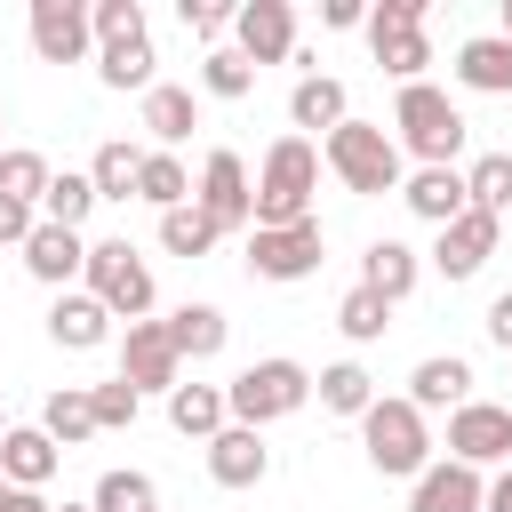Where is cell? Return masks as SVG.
<instances>
[{
  "label": "cell",
  "instance_id": "obj_29",
  "mask_svg": "<svg viewBox=\"0 0 512 512\" xmlns=\"http://www.w3.org/2000/svg\"><path fill=\"white\" fill-rule=\"evenodd\" d=\"M136 200H152L160 216L184 208V200H192V168H184L176 152H144V168H136Z\"/></svg>",
  "mask_w": 512,
  "mask_h": 512
},
{
  "label": "cell",
  "instance_id": "obj_47",
  "mask_svg": "<svg viewBox=\"0 0 512 512\" xmlns=\"http://www.w3.org/2000/svg\"><path fill=\"white\" fill-rule=\"evenodd\" d=\"M8 512H56V504H48L40 488H8Z\"/></svg>",
  "mask_w": 512,
  "mask_h": 512
},
{
  "label": "cell",
  "instance_id": "obj_8",
  "mask_svg": "<svg viewBox=\"0 0 512 512\" xmlns=\"http://www.w3.org/2000/svg\"><path fill=\"white\" fill-rule=\"evenodd\" d=\"M120 384H128L136 400L184 384V360H176V344H168V320H128V336H120Z\"/></svg>",
  "mask_w": 512,
  "mask_h": 512
},
{
  "label": "cell",
  "instance_id": "obj_39",
  "mask_svg": "<svg viewBox=\"0 0 512 512\" xmlns=\"http://www.w3.org/2000/svg\"><path fill=\"white\" fill-rule=\"evenodd\" d=\"M384 312H392L384 296H368V288H352V296L336 304V328H344L352 344H376V336H384Z\"/></svg>",
  "mask_w": 512,
  "mask_h": 512
},
{
  "label": "cell",
  "instance_id": "obj_44",
  "mask_svg": "<svg viewBox=\"0 0 512 512\" xmlns=\"http://www.w3.org/2000/svg\"><path fill=\"white\" fill-rule=\"evenodd\" d=\"M320 24H328V32H352V24H368V8H360V0H328Z\"/></svg>",
  "mask_w": 512,
  "mask_h": 512
},
{
  "label": "cell",
  "instance_id": "obj_45",
  "mask_svg": "<svg viewBox=\"0 0 512 512\" xmlns=\"http://www.w3.org/2000/svg\"><path fill=\"white\" fill-rule=\"evenodd\" d=\"M488 336H496V344H504V352H512V288H504V296H496V304H488Z\"/></svg>",
  "mask_w": 512,
  "mask_h": 512
},
{
  "label": "cell",
  "instance_id": "obj_51",
  "mask_svg": "<svg viewBox=\"0 0 512 512\" xmlns=\"http://www.w3.org/2000/svg\"><path fill=\"white\" fill-rule=\"evenodd\" d=\"M0 432H8V416H0Z\"/></svg>",
  "mask_w": 512,
  "mask_h": 512
},
{
  "label": "cell",
  "instance_id": "obj_41",
  "mask_svg": "<svg viewBox=\"0 0 512 512\" xmlns=\"http://www.w3.org/2000/svg\"><path fill=\"white\" fill-rule=\"evenodd\" d=\"M184 32H192V40H208V48H224L232 8H224V0H184Z\"/></svg>",
  "mask_w": 512,
  "mask_h": 512
},
{
  "label": "cell",
  "instance_id": "obj_7",
  "mask_svg": "<svg viewBox=\"0 0 512 512\" xmlns=\"http://www.w3.org/2000/svg\"><path fill=\"white\" fill-rule=\"evenodd\" d=\"M368 48H376V64H384L400 88H416V80H424V64H432L424 0H376V8H368Z\"/></svg>",
  "mask_w": 512,
  "mask_h": 512
},
{
  "label": "cell",
  "instance_id": "obj_16",
  "mask_svg": "<svg viewBox=\"0 0 512 512\" xmlns=\"http://www.w3.org/2000/svg\"><path fill=\"white\" fill-rule=\"evenodd\" d=\"M80 264H88V240H80V232H64V224H32V240H24V272H32V280L72 288Z\"/></svg>",
  "mask_w": 512,
  "mask_h": 512
},
{
  "label": "cell",
  "instance_id": "obj_10",
  "mask_svg": "<svg viewBox=\"0 0 512 512\" xmlns=\"http://www.w3.org/2000/svg\"><path fill=\"white\" fill-rule=\"evenodd\" d=\"M232 48L248 64H288L296 56V8L288 0H240L232 8Z\"/></svg>",
  "mask_w": 512,
  "mask_h": 512
},
{
  "label": "cell",
  "instance_id": "obj_36",
  "mask_svg": "<svg viewBox=\"0 0 512 512\" xmlns=\"http://www.w3.org/2000/svg\"><path fill=\"white\" fill-rule=\"evenodd\" d=\"M200 88L232 104V96H248V88H256V64H248L240 48H208V56H200Z\"/></svg>",
  "mask_w": 512,
  "mask_h": 512
},
{
  "label": "cell",
  "instance_id": "obj_3",
  "mask_svg": "<svg viewBox=\"0 0 512 512\" xmlns=\"http://www.w3.org/2000/svg\"><path fill=\"white\" fill-rule=\"evenodd\" d=\"M312 400V376H304V360H256L248 376H232L224 384V416L232 424H272V416H296Z\"/></svg>",
  "mask_w": 512,
  "mask_h": 512
},
{
  "label": "cell",
  "instance_id": "obj_23",
  "mask_svg": "<svg viewBox=\"0 0 512 512\" xmlns=\"http://www.w3.org/2000/svg\"><path fill=\"white\" fill-rule=\"evenodd\" d=\"M144 128H152V144L168 152V144H184L192 128H200V112H192V88H176V80H152L144 88Z\"/></svg>",
  "mask_w": 512,
  "mask_h": 512
},
{
  "label": "cell",
  "instance_id": "obj_42",
  "mask_svg": "<svg viewBox=\"0 0 512 512\" xmlns=\"http://www.w3.org/2000/svg\"><path fill=\"white\" fill-rule=\"evenodd\" d=\"M88 400H96V432L104 424H136V392L112 376V384H88Z\"/></svg>",
  "mask_w": 512,
  "mask_h": 512
},
{
  "label": "cell",
  "instance_id": "obj_14",
  "mask_svg": "<svg viewBox=\"0 0 512 512\" xmlns=\"http://www.w3.org/2000/svg\"><path fill=\"white\" fill-rule=\"evenodd\" d=\"M496 224H504V216H488V208H464L456 224H440V248H432V264H440L448 280H472V272L496 256Z\"/></svg>",
  "mask_w": 512,
  "mask_h": 512
},
{
  "label": "cell",
  "instance_id": "obj_31",
  "mask_svg": "<svg viewBox=\"0 0 512 512\" xmlns=\"http://www.w3.org/2000/svg\"><path fill=\"white\" fill-rule=\"evenodd\" d=\"M40 432H48L56 448L88 440V432H96V400H88V384H64V392H48V408H40Z\"/></svg>",
  "mask_w": 512,
  "mask_h": 512
},
{
  "label": "cell",
  "instance_id": "obj_49",
  "mask_svg": "<svg viewBox=\"0 0 512 512\" xmlns=\"http://www.w3.org/2000/svg\"><path fill=\"white\" fill-rule=\"evenodd\" d=\"M0 512H8V480H0Z\"/></svg>",
  "mask_w": 512,
  "mask_h": 512
},
{
  "label": "cell",
  "instance_id": "obj_19",
  "mask_svg": "<svg viewBox=\"0 0 512 512\" xmlns=\"http://www.w3.org/2000/svg\"><path fill=\"white\" fill-rule=\"evenodd\" d=\"M480 488H488V480H480L472 464H424L408 512H480Z\"/></svg>",
  "mask_w": 512,
  "mask_h": 512
},
{
  "label": "cell",
  "instance_id": "obj_34",
  "mask_svg": "<svg viewBox=\"0 0 512 512\" xmlns=\"http://www.w3.org/2000/svg\"><path fill=\"white\" fill-rule=\"evenodd\" d=\"M464 200L488 208V216H504V208H512V152H480V160L464 168Z\"/></svg>",
  "mask_w": 512,
  "mask_h": 512
},
{
  "label": "cell",
  "instance_id": "obj_20",
  "mask_svg": "<svg viewBox=\"0 0 512 512\" xmlns=\"http://www.w3.org/2000/svg\"><path fill=\"white\" fill-rule=\"evenodd\" d=\"M48 336H56L64 352H88V344H104V336H112V312H104L88 288H64V296H56V312H48Z\"/></svg>",
  "mask_w": 512,
  "mask_h": 512
},
{
  "label": "cell",
  "instance_id": "obj_28",
  "mask_svg": "<svg viewBox=\"0 0 512 512\" xmlns=\"http://www.w3.org/2000/svg\"><path fill=\"white\" fill-rule=\"evenodd\" d=\"M168 344H176V360H216V352H224V312H216V304L168 312Z\"/></svg>",
  "mask_w": 512,
  "mask_h": 512
},
{
  "label": "cell",
  "instance_id": "obj_24",
  "mask_svg": "<svg viewBox=\"0 0 512 512\" xmlns=\"http://www.w3.org/2000/svg\"><path fill=\"white\" fill-rule=\"evenodd\" d=\"M288 120H296V128H344V120H352V104H344V80H328V72H304V80H296V96H288Z\"/></svg>",
  "mask_w": 512,
  "mask_h": 512
},
{
  "label": "cell",
  "instance_id": "obj_18",
  "mask_svg": "<svg viewBox=\"0 0 512 512\" xmlns=\"http://www.w3.org/2000/svg\"><path fill=\"white\" fill-rule=\"evenodd\" d=\"M464 400H472V368H464L456 352H448V360H440V352L416 360V376H408V408H416V416H424V408H448V416H456Z\"/></svg>",
  "mask_w": 512,
  "mask_h": 512
},
{
  "label": "cell",
  "instance_id": "obj_40",
  "mask_svg": "<svg viewBox=\"0 0 512 512\" xmlns=\"http://www.w3.org/2000/svg\"><path fill=\"white\" fill-rule=\"evenodd\" d=\"M88 32H96V48H104V40H136V32H144V8H136V0H96V8H88Z\"/></svg>",
  "mask_w": 512,
  "mask_h": 512
},
{
  "label": "cell",
  "instance_id": "obj_4",
  "mask_svg": "<svg viewBox=\"0 0 512 512\" xmlns=\"http://www.w3.org/2000/svg\"><path fill=\"white\" fill-rule=\"evenodd\" d=\"M360 440H368V464H376L384 480H416V472L432 464V432H424V416H416L408 400H384V392H376V408L360 416Z\"/></svg>",
  "mask_w": 512,
  "mask_h": 512
},
{
  "label": "cell",
  "instance_id": "obj_21",
  "mask_svg": "<svg viewBox=\"0 0 512 512\" xmlns=\"http://www.w3.org/2000/svg\"><path fill=\"white\" fill-rule=\"evenodd\" d=\"M456 80L480 88V96H512V40L504 32H480L456 48Z\"/></svg>",
  "mask_w": 512,
  "mask_h": 512
},
{
  "label": "cell",
  "instance_id": "obj_46",
  "mask_svg": "<svg viewBox=\"0 0 512 512\" xmlns=\"http://www.w3.org/2000/svg\"><path fill=\"white\" fill-rule=\"evenodd\" d=\"M480 512H512V472H496V480L480 488Z\"/></svg>",
  "mask_w": 512,
  "mask_h": 512
},
{
  "label": "cell",
  "instance_id": "obj_9",
  "mask_svg": "<svg viewBox=\"0 0 512 512\" xmlns=\"http://www.w3.org/2000/svg\"><path fill=\"white\" fill-rule=\"evenodd\" d=\"M504 456H512V408H496V400H464V408L448 416V464L488 472V464H504Z\"/></svg>",
  "mask_w": 512,
  "mask_h": 512
},
{
  "label": "cell",
  "instance_id": "obj_5",
  "mask_svg": "<svg viewBox=\"0 0 512 512\" xmlns=\"http://www.w3.org/2000/svg\"><path fill=\"white\" fill-rule=\"evenodd\" d=\"M88 296L112 312V320H152V264L128 248V240H96L88 264H80Z\"/></svg>",
  "mask_w": 512,
  "mask_h": 512
},
{
  "label": "cell",
  "instance_id": "obj_17",
  "mask_svg": "<svg viewBox=\"0 0 512 512\" xmlns=\"http://www.w3.org/2000/svg\"><path fill=\"white\" fill-rule=\"evenodd\" d=\"M56 456H64V448H56L40 424H8V432H0V480H8V488H48Z\"/></svg>",
  "mask_w": 512,
  "mask_h": 512
},
{
  "label": "cell",
  "instance_id": "obj_43",
  "mask_svg": "<svg viewBox=\"0 0 512 512\" xmlns=\"http://www.w3.org/2000/svg\"><path fill=\"white\" fill-rule=\"evenodd\" d=\"M32 224H40V208H24V200H8V192H0V248H24V240H32Z\"/></svg>",
  "mask_w": 512,
  "mask_h": 512
},
{
  "label": "cell",
  "instance_id": "obj_27",
  "mask_svg": "<svg viewBox=\"0 0 512 512\" xmlns=\"http://www.w3.org/2000/svg\"><path fill=\"white\" fill-rule=\"evenodd\" d=\"M96 80L104 88H152V32H136V40H104L96 48Z\"/></svg>",
  "mask_w": 512,
  "mask_h": 512
},
{
  "label": "cell",
  "instance_id": "obj_52",
  "mask_svg": "<svg viewBox=\"0 0 512 512\" xmlns=\"http://www.w3.org/2000/svg\"><path fill=\"white\" fill-rule=\"evenodd\" d=\"M0 128H8V120H0Z\"/></svg>",
  "mask_w": 512,
  "mask_h": 512
},
{
  "label": "cell",
  "instance_id": "obj_32",
  "mask_svg": "<svg viewBox=\"0 0 512 512\" xmlns=\"http://www.w3.org/2000/svg\"><path fill=\"white\" fill-rule=\"evenodd\" d=\"M136 168H144V152L136 144H96V160H88V184H96V200H136Z\"/></svg>",
  "mask_w": 512,
  "mask_h": 512
},
{
  "label": "cell",
  "instance_id": "obj_13",
  "mask_svg": "<svg viewBox=\"0 0 512 512\" xmlns=\"http://www.w3.org/2000/svg\"><path fill=\"white\" fill-rule=\"evenodd\" d=\"M88 8L80 0H32V48H40V64H80L88 56Z\"/></svg>",
  "mask_w": 512,
  "mask_h": 512
},
{
  "label": "cell",
  "instance_id": "obj_2",
  "mask_svg": "<svg viewBox=\"0 0 512 512\" xmlns=\"http://www.w3.org/2000/svg\"><path fill=\"white\" fill-rule=\"evenodd\" d=\"M392 128H400V144H408L424 168H456V152H464V112H456V104H448V88H432V80L400 88Z\"/></svg>",
  "mask_w": 512,
  "mask_h": 512
},
{
  "label": "cell",
  "instance_id": "obj_30",
  "mask_svg": "<svg viewBox=\"0 0 512 512\" xmlns=\"http://www.w3.org/2000/svg\"><path fill=\"white\" fill-rule=\"evenodd\" d=\"M320 408H328V416H368V408H376V376H368L360 360L320 368Z\"/></svg>",
  "mask_w": 512,
  "mask_h": 512
},
{
  "label": "cell",
  "instance_id": "obj_6",
  "mask_svg": "<svg viewBox=\"0 0 512 512\" xmlns=\"http://www.w3.org/2000/svg\"><path fill=\"white\" fill-rule=\"evenodd\" d=\"M320 160H328V168H336L352 192H400V144H392L384 128H368V120H344V128H328Z\"/></svg>",
  "mask_w": 512,
  "mask_h": 512
},
{
  "label": "cell",
  "instance_id": "obj_15",
  "mask_svg": "<svg viewBox=\"0 0 512 512\" xmlns=\"http://www.w3.org/2000/svg\"><path fill=\"white\" fill-rule=\"evenodd\" d=\"M208 472H216V488H256V480L272 472L264 432H256V424H224V432L208 440Z\"/></svg>",
  "mask_w": 512,
  "mask_h": 512
},
{
  "label": "cell",
  "instance_id": "obj_33",
  "mask_svg": "<svg viewBox=\"0 0 512 512\" xmlns=\"http://www.w3.org/2000/svg\"><path fill=\"white\" fill-rule=\"evenodd\" d=\"M88 208H96V184L88 176H48V192H40V224H64V232H80L88 224Z\"/></svg>",
  "mask_w": 512,
  "mask_h": 512
},
{
  "label": "cell",
  "instance_id": "obj_35",
  "mask_svg": "<svg viewBox=\"0 0 512 512\" xmlns=\"http://www.w3.org/2000/svg\"><path fill=\"white\" fill-rule=\"evenodd\" d=\"M48 176H56V168H48V160H40L32 144H8V152H0V192H8V200H24V208H40V192H48Z\"/></svg>",
  "mask_w": 512,
  "mask_h": 512
},
{
  "label": "cell",
  "instance_id": "obj_12",
  "mask_svg": "<svg viewBox=\"0 0 512 512\" xmlns=\"http://www.w3.org/2000/svg\"><path fill=\"white\" fill-rule=\"evenodd\" d=\"M248 272L256 280H304V272H320V224L248 232Z\"/></svg>",
  "mask_w": 512,
  "mask_h": 512
},
{
  "label": "cell",
  "instance_id": "obj_37",
  "mask_svg": "<svg viewBox=\"0 0 512 512\" xmlns=\"http://www.w3.org/2000/svg\"><path fill=\"white\" fill-rule=\"evenodd\" d=\"M160 248H168V256H208V248H216V224L184 200V208H168V216H160Z\"/></svg>",
  "mask_w": 512,
  "mask_h": 512
},
{
  "label": "cell",
  "instance_id": "obj_25",
  "mask_svg": "<svg viewBox=\"0 0 512 512\" xmlns=\"http://www.w3.org/2000/svg\"><path fill=\"white\" fill-rule=\"evenodd\" d=\"M360 288H368V296H384V304H400V296L416 288V248H400V240H376V248L360 256Z\"/></svg>",
  "mask_w": 512,
  "mask_h": 512
},
{
  "label": "cell",
  "instance_id": "obj_11",
  "mask_svg": "<svg viewBox=\"0 0 512 512\" xmlns=\"http://www.w3.org/2000/svg\"><path fill=\"white\" fill-rule=\"evenodd\" d=\"M192 208L216 224V232H232V224H248V160L232 152V144H216L208 160H200V184H192Z\"/></svg>",
  "mask_w": 512,
  "mask_h": 512
},
{
  "label": "cell",
  "instance_id": "obj_38",
  "mask_svg": "<svg viewBox=\"0 0 512 512\" xmlns=\"http://www.w3.org/2000/svg\"><path fill=\"white\" fill-rule=\"evenodd\" d=\"M88 512H160V496H152L144 472H104L96 496H88Z\"/></svg>",
  "mask_w": 512,
  "mask_h": 512
},
{
  "label": "cell",
  "instance_id": "obj_26",
  "mask_svg": "<svg viewBox=\"0 0 512 512\" xmlns=\"http://www.w3.org/2000/svg\"><path fill=\"white\" fill-rule=\"evenodd\" d=\"M168 424H176L184 440H216L232 416H224V392H216V384H176V392H168Z\"/></svg>",
  "mask_w": 512,
  "mask_h": 512
},
{
  "label": "cell",
  "instance_id": "obj_50",
  "mask_svg": "<svg viewBox=\"0 0 512 512\" xmlns=\"http://www.w3.org/2000/svg\"><path fill=\"white\" fill-rule=\"evenodd\" d=\"M64 512H88V504H64Z\"/></svg>",
  "mask_w": 512,
  "mask_h": 512
},
{
  "label": "cell",
  "instance_id": "obj_1",
  "mask_svg": "<svg viewBox=\"0 0 512 512\" xmlns=\"http://www.w3.org/2000/svg\"><path fill=\"white\" fill-rule=\"evenodd\" d=\"M312 192H320V152H312V136H272L256 184H248V216H256V232L312 224Z\"/></svg>",
  "mask_w": 512,
  "mask_h": 512
},
{
  "label": "cell",
  "instance_id": "obj_48",
  "mask_svg": "<svg viewBox=\"0 0 512 512\" xmlns=\"http://www.w3.org/2000/svg\"><path fill=\"white\" fill-rule=\"evenodd\" d=\"M504 40H512V0H504Z\"/></svg>",
  "mask_w": 512,
  "mask_h": 512
},
{
  "label": "cell",
  "instance_id": "obj_22",
  "mask_svg": "<svg viewBox=\"0 0 512 512\" xmlns=\"http://www.w3.org/2000/svg\"><path fill=\"white\" fill-rule=\"evenodd\" d=\"M400 200H408L424 224H456V216L472 208V200H464V168H416Z\"/></svg>",
  "mask_w": 512,
  "mask_h": 512
}]
</instances>
